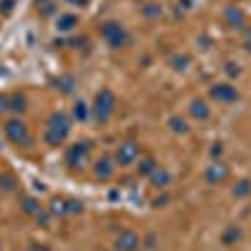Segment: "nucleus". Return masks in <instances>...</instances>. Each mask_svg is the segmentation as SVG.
<instances>
[{"label":"nucleus","instance_id":"f257e3e1","mask_svg":"<svg viewBox=\"0 0 251 251\" xmlns=\"http://www.w3.org/2000/svg\"><path fill=\"white\" fill-rule=\"evenodd\" d=\"M68 136V118L63 113H53L48 118V131H46V141L50 146H60V141Z\"/></svg>","mask_w":251,"mask_h":251},{"label":"nucleus","instance_id":"f03ea898","mask_svg":"<svg viewBox=\"0 0 251 251\" xmlns=\"http://www.w3.org/2000/svg\"><path fill=\"white\" fill-rule=\"evenodd\" d=\"M5 136H8L13 143H18V146H20V143H23V146L30 143V133H28V128H25V123H23V121H15V118L5 123Z\"/></svg>","mask_w":251,"mask_h":251},{"label":"nucleus","instance_id":"7ed1b4c3","mask_svg":"<svg viewBox=\"0 0 251 251\" xmlns=\"http://www.w3.org/2000/svg\"><path fill=\"white\" fill-rule=\"evenodd\" d=\"M113 103H116V100H113V93L106 91V88L96 96V116H98V121H106V118L111 116Z\"/></svg>","mask_w":251,"mask_h":251},{"label":"nucleus","instance_id":"20e7f679","mask_svg":"<svg viewBox=\"0 0 251 251\" xmlns=\"http://www.w3.org/2000/svg\"><path fill=\"white\" fill-rule=\"evenodd\" d=\"M100 35L106 38L113 48H118L123 40H126V33H123V28L118 23H106V25H103V30H100Z\"/></svg>","mask_w":251,"mask_h":251},{"label":"nucleus","instance_id":"39448f33","mask_svg":"<svg viewBox=\"0 0 251 251\" xmlns=\"http://www.w3.org/2000/svg\"><path fill=\"white\" fill-rule=\"evenodd\" d=\"M86 158H88V146H86V143L71 146V149H68V156H66L68 166H80V163H86Z\"/></svg>","mask_w":251,"mask_h":251},{"label":"nucleus","instance_id":"423d86ee","mask_svg":"<svg viewBox=\"0 0 251 251\" xmlns=\"http://www.w3.org/2000/svg\"><path fill=\"white\" fill-rule=\"evenodd\" d=\"M136 156H138V146H136L133 141H126V143H121V149H118V153H116L118 163H131Z\"/></svg>","mask_w":251,"mask_h":251},{"label":"nucleus","instance_id":"0eeeda50","mask_svg":"<svg viewBox=\"0 0 251 251\" xmlns=\"http://www.w3.org/2000/svg\"><path fill=\"white\" fill-rule=\"evenodd\" d=\"M138 246V236L133 231H121L118 241H116V249L118 251H133Z\"/></svg>","mask_w":251,"mask_h":251},{"label":"nucleus","instance_id":"6e6552de","mask_svg":"<svg viewBox=\"0 0 251 251\" xmlns=\"http://www.w3.org/2000/svg\"><path fill=\"white\" fill-rule=\"evenodd\" d=\"M214 98H219V100H236V88L234 86H216L214 88Z\"/></svg>","mask_w":251,"mask_h":251},{"label":"nucleus","instance_id":"1a4fd4ad","mask_svg":"<svg viewBox=\"0 0 251 251\" xmlns=\"http://www.w3.org/2000/svg\"><path fill=\"white\" fill-rule=\"evenodd\" d=\"M111 174H113V169H111V161L108 158H103V161H98L96 163V178H111Z\"/></svg>","mask_w":251,"mask_h":251},{"label":"nucleus","instance_id":"9d476101","mask_svg":"<svg viewBox=\"0 0 251 251\" xmlns=\"http://www.w3.org/2000/svg\"><path fill=\"white\" fill-rule=\"evenodd\" d=\"M224 176H226V169H224V166H219V163L211 166V169L206 171V178H208V181H221Z\"/></svg>","mask_w":251,"mask_h":251},{"label":"nucleus","instance_id":"9b49d317","mask_svg":"<svg viewBox=\"0 0 251 251\" xmlns=\"http://www.w3.org/2000/svg\"><path fill=\"white\" fill-rule=\"evenodd\" d=\"M156 171V163H153V158H141V163H138V174H153Z\"/></svg>","mask_w":251,"mask_h":251},{"label":"nucleus","instance_id":"f8f14e48","mask_svg":"<svg viewBox=\"0 0 251 251\" xmlns=\"http://www.w3.org/2000/svg\"><path fill=\"white\" fill-rule=\"evenodd\" d=\"M8 108H13V111H25V96H20V93H15L13 98H10V106Z\"/></svg>","mask_w":251,"mask_h":251},{"label":"nucleus","instance_id":"ddd939ff","mask_svg":"<svg viewBox=\"0 0 251 251\" xmlns=\"http://www.w3.org/2000/svg\"><path fill=\"white\" fill-rule=\"evenodd\" d=\"M226 18H228V23H231V25H241V20H244L241 10H236V8H226Z\"/></svg>","mask_w":251,"mask_h":251},{"label":"nucleus","instance_id":"4468645a","mask_svg":"<svg viewBox=\"0 0 251 251\" xmlns=\"http://www.w3.org/2000/svg\"><path fill=\"white\" fill-rule=\"evenodd\" d=\"M75 23H78V18H75V15H63V18L58 20V28H60V30H71Z\"/></svg>","mask_w":251,"mask_h":251},{"label":"nucleus","instance_id":"2eb2a0df","mask_svg":"<svg viewBox=\"0 0 251 251\" xmlns=\"http://www.w3.org/2000/svg\"><path fill=\"white\" fill-rule=\"evenodd\" d=\"M169 181H171V174H169V171H158V169L153 171V183H156V186H166Z\"/></svg>","mask_w":251,"mask_h":251},{"label":"nucleus","instance_id":"dca6fc26","mask_svg":"<svg viewBox=\"0 0 251 251\" xmlns=\"http://www.w3.org/2000/svg\"><path fill=\"white\" fill-rule=\"evenodd\" d=\"M194 116H199V118H206L208 116V108H206V103H201V100H194Z\"/></svg>","mask_w":251,"mask_h":251},{"label":"nucleus","instance_id":"f3484780","mask_svg":"<svg viewBox=\"0 0 251 251\" xmlns=\"http://www.w3.org/2000/svg\"><path fill=\"white\" fill-rule=\"evenodd\" d=\"M0 186H3L5 191H10V188L15 186V178H13L10 174H3V176H0Z\"/></svg>","mask_w":251,"mask_h":251},{"label":"nucleus","instance_id":"a211bd4d","mask_svg":"<svg viewBox=\"0 0 251 251\" xmlns=\"http://www.w3.org/2000/svg\"><path fill=\"white\" fill-rule=\"evenodd\" d=\"M25 211H28V214H35V211H38V203H35L33 199H25Z\"/></svg>","mask_w":251,"mask_h":251},{"label":"nucleus","instance_id":"6ab92c4d","mask_svg":"<svg viewBox=\"0 0 251 251\" xmlns=\"http://www.w3.org/2000/svg\"><path fill=\"white\" fill-rule=\"evenodd\" d=\"M75 116L78 118H86V106H83V103H75Z\"/></svg>","mask_w":251,"mask_h":251},{"label":"nucleus","instance_id":"aec40b11","mask_svg":"<svg viewBox=\"0 0 251 251\" xmlns=\"http://www.w3.org/2000/svg\"><path fill=\"white\" fill-rule=\"evenodd\" d=\"M53 211H55V214H63V211H66V206H63V201H53Z\"/></svg>","mask_w":251,"mask_h":251},{"label":"nucleus","instance_id":"412c9836","mask_svg":"<svg viewBox=\"0 0 251 251\" xmlns=\"http://www.w3.org/2000/svg\"><path fill=\"white\" fill-rule=\"evenodd\" d=\"M5 108H8V98L0 96V111H5Z\"/></svg>","mask_w":251,"mask_h":251},{"label":"nucleus","instance_id":"4be33fe9","mask_svg":"<svg viewBox=\"0 0 251 251\" xmlns=\"http://www.w3.org/2000/svg\"><path fill=\"white\" fill-rule=\"evenodd\" d=\"M246 48H249V53H251V38L246 40Z\"/></svg>","mask_w":251,"mask_h":251},{"label":"nucleus","instance_id":"5701e85b","mask_svg":"<svg viewBox=\"0 0 251 251\" xmlns=\"http://www.w3.org/2000/svg\"><path fill=\"white\" fill-rule=\"evenodd\" d=\"M33 251H46V249H38V246H33Z\"/></svg>","mask_w":251,"mask_h":251},{"label":"nucleus","instance_id":"b1692460","mask_svg":"<svg viewBox=\"0 0 251 251\" xmlns=\"http://www.w3.org/2000/svg\"><path fill=\"white\" fill-rule=\"evenodd\" d=\"M80 3H86V0H80Z\"/></svg>","mask_w":251,"mask_h":251}]
</instances>
